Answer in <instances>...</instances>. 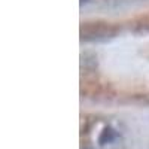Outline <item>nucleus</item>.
<instances>
[{"label":"nucleus","instance_id":"f257e3e1","mask_svg":"<svg viewBox=\"0 0 149 149\" xmlns=\"http://www.w3.org/2000/svg\"><path fill=\"white\" fill-rule=\"evenodd\" d=\"M119 26L107 21H86L81 24L82 42H106L118 36Z\"/></svg>","mask_w":149,"mask_h":149},{"label":"nucleus","instance_id":"f03ea898","mask_svg":"<svg viewBox=\"0 0 149 149\" xmlns=\"http://www.w3.org/2000/svg\"><path fill=\"white\" fill-rule=\"evenodd\" d=\"M131 29L134 33H149V14L136 18L131 22Z\"/></svg>","mask_w":149,"mask_h":149},{"label":"nucleus","instance_id":"20e7f679","mask_svg":"<svg viewBox=\"0 0 149 149\" xmlns=\"http://www.w3.org/2000/svg\"><path fill=\"white\" fill-rule=\"evenodd\" d=\"M85 149H93V148H85Z\"/></svg>","mask_w":149,"mask_h":149},{"label":"nucleus","instance_id":"7ed1b4c3","mask_svg":"<svg viewBox=\"0 0 149 149\" xmlns=\"http://www.w3.org/2000/svg\"><path fill=\"white\" fill-rule=\"evenodd\" d=\"M115 137H116L115 130H113V128H110V127H106V128L102 131L100 137H98V142H100V145H106V143H110Z\"/></svg>","mask_w":149,"mask_h":149}]
</instances>
